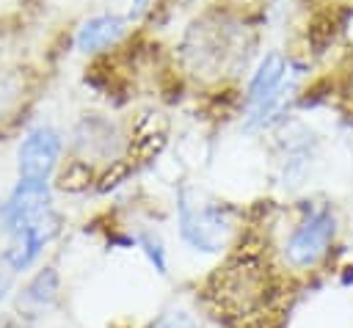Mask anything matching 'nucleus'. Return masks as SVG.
<instances>
[{
	"label": "nucleus",
	"instance_id": "6e6552de",
	"mask_svg": "<svg viewBox=\"0 0 353 328\" xmlns=\"http://www.w3.org/2000/svg\"><path fill=\"white\" fill-rule=\"evenodd\" d=\"M55 295H58V273H55V267H44L19 292L17 306H19V311L33 317V314H41L55 300Z\"/></svg>",
	"mask_w": 353,
	"mask_h": 328
},
{
	"label": "nucleus",
	"instance_id": "7ed1b4c3",
	"mask_svg": "<svg viewBox=\"0 0 353 328\" xmlns=\"http://www.w3.org/2000/svg\"><path fill=\"white\" fill-rule=\"evenodd\" d=\"M61 132L55 127H33L22 143H19V154H17V171L19 179H36V182H47L50 174L58 165L61 157Z\"/></svg>",
	"mask_w": 353,
	"mask_h": 328
},
{
	"label": "nucleus",
	"instance_id": "0eeeda50",
	"mask_svg": "<svg viewBox=\"0 0 353 328\" xmlns=\"http://www.w3.org/2000/svg\"><path fill=\"white\" fill-rule=\"evenodd\" d=\"M284 72H287V63H284V58H281L279 52L265 55L262 63H259V69L254 72L251 85H248V102H251L254 107H259V105H265L273 94H279L281 85H284Z\"/></svg>",
	"mask_w": 353,
	"mask_h": 328
},
{
	"label": "nucleus",
	"instance_id": "4468645a",
	"mask_svg": "<svg viewBox=\"0 0 353 328\" xmlns=\"http://www.w3.org/2000/svg\"><path fill=\"white\" fill-rule=\"evenodd\" d=\"M6 328H17V325H6Z\"/></svg>",
	"mask_w": 353,
	"mask_h": 328
},
{
	"label": "nucleus",
	"instance_id": "1a4fd4ad",
	"mask_svg": "<svg viewBox=\"0 0 353 328\" xmlns=\"http://www.w3.org/2000/svg\"><path fill=\"white\" fill-rule=\"evenodd\" d=\"M138 243L143 245V254L149 256V262L154 265V270H157V273H165V251H163V243H160L154 234H149V232L141 234Z\"/></svg>",
	"mask_w": 353,
	"mask_h": 328
},
{
	"label": "nucleus",
	"instance_id": "20e7f679",
	"mask_svg": "<svg viewBox=\"0 0 353 328\" xmlns=\"http://www.w3.org/2000/svg\"><path fill=\"white\" fill-rule=\"evenodd\" d=\"M50 212V185L36 179H19L8 198L0 204V226L11 237L36 218Z\"/></svg>",
	"mask_w": 353,
	"mask_h": 328
},
{
	"label": "nucleus",
	"instance_id": "423d86ee",
	"mask_svg": "<svg viewBox=\"0 0 353 328\" xmlns=\"http://www.w3.org/2000/svg\"><path fill=\"white\" fill-rule=\"evenodd\" d=\"M124 19L119 17H110V14H102V17H91L83 22V28L77 30V47L83 52H97V50H105L110 44H116L121 36H124Z\"/></svg>",
	"mask_w": 353,
	"mask_h": 328
},
{
	"label": "nucleus",
	"instance_id": "9b49d317",
	"mask_svg": "<svg viewBox=\"0 0 353 328\" xmlns=\"http://www.w3.org/2000/svg\"><path fill=\"white\" fill-rule=\"evenodd\" d=\"M152 328H199V322L193 320V314L174 309V311H165L163 317H157V322Z\"/></svg>",
	"mask_w": 353,
	"mask_h": 328
},
{
	"label": "nucleus",
	"instance_id": "9d476101",
	"mask_svg": "<svg viewBox=\"0 0 353 328\" xmlns=\"http://www.w3.org/2000/svg\"><path fill=\"white\" fill-rule=\"evenodd\" d=\"M19 96V83L14 74H0V119L11 110V105Z\"/></svg>",
	"mask_w": 353,
	"mask_h": 328
},
{
	"label": "nucleus",
	"instance_id": "f03ea898",
	"mask_svg": "<svg viewBox=\"0 0 353 328\" xmlns=\"http://www.w3.org/2000/svg\"><path fill=\"white\" fill-rule=\"evenodd\" d=\"M334 232H336V221H334L331 209L312 212L306 221H301L290 232V237L284 243L287 265L295 267V270H306V267L317 265L323 259V254L328 251V245L334 240Z\"/></svg>",
	"mask_w": 353,
	"mask_h": 328
},
{
	"label": "nucleus",
	"instance_id": "f257e3e1",
	"mask_svg": "<svg viewBox=\"0 0 353 328\" xmlns=\"http://www.w3.org/2000/svg\"><path fill=\"white\" fill-rule=\"evenodd\" d=\"M176 212H179V234L193 251L218 254L229 243L232 218L223 204L207 201L190 190H182Z\"/></svg>",
	"mask_w": 353,
	"mask_h": 328
},
{
	"label": "nucleus",
	"instance_id": "ddd939ff",
	"mask_svg": "<svg viewBox=\"0 0 353 328\" xmlns=\"http://www.w3.org/2000/svg\"><path fill=\"white\" fill-rule=\"evenodd\" d=\"M149 3H152V0H132V8H130V14H132V17H141V14L149 8Z\"/></svg>",
	"mask_w": 353,
	"mask_h": 328
},
{
	"label": "nucleus",
	"instance_id": "f8f14e48",
	"mask_svg": "<svg viewBox=\"0 0 353 328\" xmlns=\"http://www.w3.org/2000/svg\"><path fill=\"white\" fill-rule=\"evenodd\" d=\"M14 270H11V265H8V259L0 254V303L6 300V295H8V289H11V284H14Z\"/></svg>",
	"mask_w": 353,
	"mask_h": 328
},
{
	"label": "nucleus",
	"instance_id": "39448f33",
	"mask_svg": "<svg viewBox=\"0 0 353 328\" xmlns=\"http://www.w3.org/2000/svg\"><path fill=\"white\" fill-rule=\"evenodd\" d=\"M55 232H58V218H55L52 212L41 215V218H36L33 223H28L25 229L14 232L8 248L3 251V256H6L8 265H11V270H14V273L28 270V267L39 259V254L44 251V245L55 237Z\"/></svg>",
	"mask_w": 353,
	"mask_h": 328
}]
</instances>
